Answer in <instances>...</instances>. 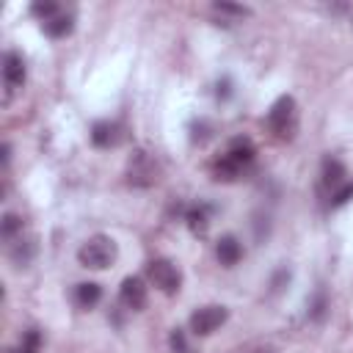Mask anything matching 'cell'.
Listing matches in <instances>:
<instances>
[{
  "label": "cell",
  "mask_w": 353,
  "mask_h": 353,
  "mask_svg": "<svg viewBox=\"0 0 353 353\" xmlns=\"http://www.w3.org/2000/svg\"><path fill=\"white\" fill-rule=\"evenodd\" d=\"M298 127V108L293 97H279L273 102V108L268 111V130L279 138V141H290L295 135Z\"/></svg>",
  "instance_id": "1"
},
{
  "label": "cell",
  "mask_w": 353,
  "mask_h": 353,
  "mask_svg": "<svg viewBox=\"0 0 353 353\" xmlns=\"http://www.w3.org/2000/svg\"><path fill=\"white\" fill-rule=\"evenodd\" d=\"M78 260H80L83 268L102 271V268H108V265L116 260V243H113L108 235H94V238H89V240L80 246Z\"/></svg>",
  "instance_id": "2"
},
{
  "label": "cell",
  "mask_w": 353,
  "mask_h": 353,
  "mask_svg": "<svg viewBox=\"0 0 353 353\" xmlns=\"http://www.w3.org/2000/svg\"><path fill=\"white\" fill-rule=\"evenodd\" d=\"M146 279L166 295H174V293H180V284H183V273L180 268H176L171 260H152L146 265Z\"/></svg>",
  "instance_id": "3"
},
{
  "label": "cell",
  "mask_w": 353,
  "mask_h": 353,
  "mask_svg": "<svg viewBox=\"0 0 353 353\" xmlns=\"http://www.w3.org/2000/svg\"><path fill=\"white\" fill-rule=\"evenodd\" d=\"M227 317H229L227 306H216V304L213 306H202V309H196L191 315V331L196 337H210L213 331H218L227 323Z\"/></svg>",
  "instance_id": "4"
},
{
  "label": "cell",
  "mask_w": 353,
  "mask_h": 353,
  "mask_svg": "<svg viewBox=\"0 0 353 353\" xmlns=\"http://www.w3.org/2000/svg\"><path fill=\"white\" fill-rule=\"evenodd\" d=\"M127 180H130V185H138V188H149V185L157 183V168H155V163L146 152H135L130 157Z\"/></svg>",
  "instance_id": "5"
},
{
  "label": "cell",
  "mask_w": 353,
  "mask_h": 353,
  "mask_svg": "<svg viewBox=\"0 0 353 353\" xmlns=\"http://www.w3.org/2000/svg\"><path fill=\"white\" fill-rule=\"evenodd\" d=\"M119 301H122L127 309L141 312V309L146 306V284H144V279H138V276H127V279L122 282Z\"/></svg>",
  "instance_id": "6"
},
{
  "label": "cell",
  "mask_w": 353,
  "mask_h": 353,
  "mask_svg": "<svg viewBox=\"0 0 353 353\" xmlns=\"http://www.w3.org/2000/svg\"><path fill=\"white\" fill-rule=\"evenodd\" d=\"M3 80H6L9 94L23 89V83H25V61H23L20 53H6V58H3Z\"/></svg>",
  "instance_id": "7"
},
{
  "label": "cell",
  "mask_w": 353,
  "mask_h": 353,
  "mask_svg": "<svg viewBox=\"0 0 353 353\" xmlns=\"http://www.w3.org/2000/svg\"><path fill=\"white\" fill-rule=\"evenodd\" d=\"M240 171H246L251 163H254V155H257V149H254V144L249 141V138H235L232 144H229V149L224 152Z\"/></svg>",
  "instance_id": "8"
},
{
  "label": "cell",
  "mask_w": 353,
  "mask_h": 353,
  "mask_svg": "<svg viewBox=\"0 0 353 353\" xmlns=\"http://www.w3.org/2000/svg\"><path fill=\"white\" fill-rule=\"evenodd\" d=\"M216 257H218V262H221V265H227V268L238 265V262H240V257H243V246H240V240H238L235 235H224V238L218 240V246H216Z\"/></svg>",
  "instance_id": "9"
},
{
  "label": "cell",
  "mask_w": 353,
  "mask_h": 353,
  "mask_svg": "<svg viewBox=\"0 0 353 353\" xmlns=\"http://www.w3.org/2000/svg\"><path fill=\"white\" fill-rule=\"evenodd\" d=\"M185 221H188V229L194 235H205L207 227H210V205H194L185 210Z\"/></svg>",
  "instance_id": "10"
},
{
  "label": "cell",
  "mask_w": 353,
  "mask_h": 353,
  "mask_svg": "<svg viewBox=\"0 0 353 353\" xmlns=\"http://www.w3.org/2000/svg\"><path fill=\"white\" fill-rule=\"evenodd\" d=\"M100 298H102V287H100L97 282H83V284L75 287V301H78V306H83V309L97 306Z\"/></svg>",
  "instance_id": "11"
},
{
  "label": "cell",
  "mask_w": 353,
  "mask_h": 353,
  "mask_svg": "<svg viewBox=\"0 0 353 353\" xmlns=\"http://www.w3.org/2000/svg\"><path fill=\"white\" fill-rule=\"evenodd\" d=\"M91 144L100 146V149L116 144V124H111V122H97V124L91 127Z\"/></svg>",
  "instance_id": "12"
},
{
  "label": "cell",
  "mask_w": 353,
  "mask_h": 353,
  "mask_svg": "<svg viewBox=\"0 0 353 353\" xmlns=\"http://www.w3.org/2000/svg\"><path fill=\"white\" fill-rule=\"evenodd\" d=\"M72 28H75V20H72V14H58V17H53L50 23H45V31H47V36H53V39L69 36V34H72Z\"/></svg>",
  "instance_id": "13"
},
{
  "label": "cell",
  "mask_w": 353,
  "mask_h": 353,
  "mask_svg": "<svg viewBox=\"0 0 353 353\" xmlns=\"http://www.w3.org/2000/svg\"><path fill=\"white\" fill-rule=\"evenodd\" d=\"M342 176H345V166L339 160H334V157H326L323 160V183L334 188V185L342 183Z\"/></svg>",
  "instance_id": "14"
},
{
  "label": "cell",
  "mask_w": 353,
  "mask_h": 353,
  "mask_svg": "<svg viewBox=\"0 0 353 353\" xmlns=\"http://www.w3.org/2000/svg\"><path fill=\"white\" fill-rule=\"evenodd\" d=\"M31 12H34L36 17H42V23H50L53 17H58V14H61L56 0H36V3L31 6Z\"/></svg>",
  "instance_id": "15"
},
{
  "label": "cell",
  "mask_w": 353,
  "mask_h": 353,
  "mask_svg": "<svg viewBox=\"0 0 353 353\" xmlns=\"http://www.w3.org/2000/svg\"><path fill=\"white\" fill-rule=\"evenodd\" d=\"M39 348H42V337H39V331H28V334H25V339L20 342V348H12L9 353H39Z\"/></svg>",
  "instance_id": "16"
},
{
  "label": "cell",
  "mask_w": 353,
  "mask_h": 353,
  "mask_svg": "<svg viewBox=\"0 0 353 353\" xmlns=\"http://www.w3.org/2000/svg\"><path fill=\"white\" fill-rule=\"evenodd\" d=\"M17 235H23V218L14 216V213L3 216V238H6V240H14Z\"/></svg>",
  "instance_id": "17"
},
{
  "label": "cell",
  "mask_w": 353,
  "mask_h": 353,
  "mask_svg": "<svg viewBox=\"0 0 353 353\" xmlns=\"http://www.w3.org/2000/svg\"><path fill=\"white\" fill-rule=\"evenodd\" d=\"M168 345H171V350H174V353H191V345H188V337H185V331H183V328H174V331H171Z\"/></svg>",
  "instance_id": "18"
},
{
  "label": "cell",
  "mask_w": 353,
  "mask_h": 353,
  "mask_svg": "<svg viewBox=\"0 0 353 353\" xmlns=\"http://www.w3.org/2000/svg\"><path fill=\"white\" fill-rule=\"evenodd\" d=\"M213 9H216L218 14H229V17H240V20L251 14L246 6H238V3H213Z\"/></svg>",
  "instance_id": "19"
},
{
  "label": "cell",
  "mask_w": 353,
  "mask_h": 353,
  "mask_svg": "<svg viewBox=\"0 0 353 353\" xmlns=\"http://www.w3.org/2000/svg\"><path fill=\"white\" fill-rule=\"evenodd\" d=\"M348 199H353V183H348V185H342L334 196H331V207H342Z\"/></svg>",
  "instance_id": "20"
}]
</instances>
